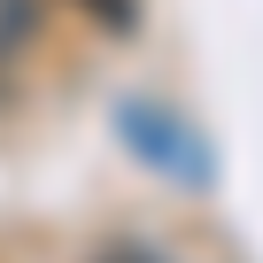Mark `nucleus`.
<instances>
[{"label": "nucleus", "instance_id": "nucleus-1", "mask_svg": "<svg viewBox=\"0 0 263 263\" xmlns=\"http://www.w3.org/2000/svg\"><path fill=\"white\" fill-rule=\"evenodd\" d=\"M116 140L140 155L155 178H171V186H186V194H209V186H217L209 140H201L178 108H163V101H147V93H124V101H116Z\"/></svg>", "mask_w": 263, "mask_h": 263}, {"label": "nucleus", "instance_id": "nucleus-2", "mask_svg": "<svg viewBox=\"0 0 263 263\" xmlns=\"http://www.w3.org/2000/svg\"><path fill=\"white\" fill-rule=\"evenodd\" d=\"M39 24H47L39 0H0V62H24L39 47Z\"/></svg>", "mask_w": 263, "mask_h": 263}, {"label": "nucleus", "instance_id": "nucleus-3", "mask_svg": "<svg viewBox=\"0 0 263 263\" xmlns=\"http://www.w3.org/2000/svg\"><path fill=\"white\" fill-rule=\"evenodd\" d=\"M78 8H85L101 31H132V24H140V0H78Z\"/></svg>", "mask_w": 263, "mask_h": 263}, {"label": "nucleus", "instance_id": "nucleus-4", "mask_svg": "<svg viewBox=\"0 0 263 263\" xmlns=\"http://www.w3.org/2000/svg\"><path fill=\"white\" fill-rule=\"evenodd\" d=\"M93 263H171V255H163V248H147V240H108Z\"/></svg>", "mask_w": 263, "mask_h": 263}]
</instances>
